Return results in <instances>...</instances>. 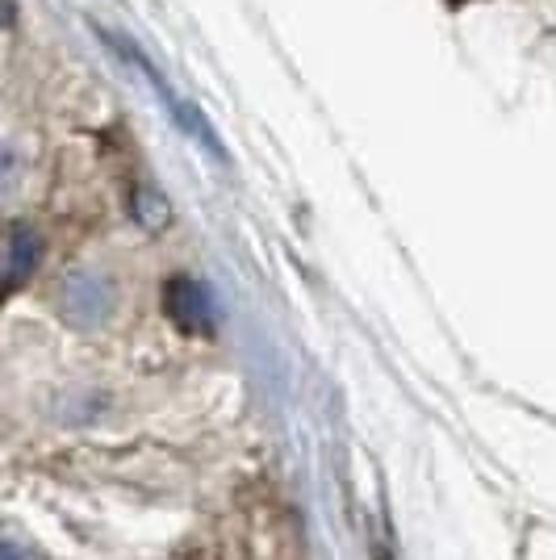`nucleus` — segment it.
Returning a JSON list of instances; mask_svg holds the SVG:
<instances>
[{
  "instance_id": "nucleus-5",
  "label": "nucleus",
  "mask_w": 556,
  "mask_h": 560,
  "mask_svg": "<svg viewBox=\"0 0 556 560\" xmlns=\"http://www.w3.org/2000/svg\"><path fill=\"white\" fill-rule=\"evenodd\" d=\"M34 259H38V238L30 231H22L18 234V252H13V272H18V277H30Z\"/></svg>"
},
{
  "instance_id": "nucleus-4",
  "label": "nucleus",
  "mask_w": 556,
  "mask_h": 560,
  "mask_svg": "<svg viewBox=\"0 0 556 560\" xmlns=\"http://www.w3.org/2000/svg\"><path fill=\"white\" fill-rule=\"evenodd\" d=\"M135 210H139L142 226H155V231H160L163 222H167V201H163L160 192H151V188H139V201H135Z\"/></svg>"
},
{
  "instance_id": "nucleus-1",
  "label": "nucleus",
  "mask_w": 556,
  "mask_h": 560,
  "mask_svg": "<svg viewBox=\"0 0 556 560\" xmlns=\"http://www.w3.org/2000/svg\"><path fill=\"white\" fill-rule=\"evenodd\" d=\"M105 38H109V43H114V47L121 50V55H126V59H130V63H135V68L142 71V80L151 84V93L160 96V101H163V109L172 114V121H176V126L185 130L188 139H193V142H201V147H206V151H209V155H213V160H227V151H222V142H218V135H213V126H209V121H206V114H201V109H197L193 101H185V96L176 93V89H172V84L163 80L160 71H155V68H151V63H147V59H142L139 47H135V43H126V38H114V34H105Z\"/></svg>"
},
{
  "instance_id": "nucleus-7",
  "label": "nucleus",
  "mask_w": 556,
  "mask_h": 560,
  "mask_svg": "<svg viewBox=\"0 0 556 560\" xmlns=\"http://www.w3.org/2000/svg\"><path fill=\"white\" fill-rule=\"evenodd\" d=\"M0 560H30V552L18 548V544H9V539H0Z\"/></svg>"
},
{
  "instance_id": "nucleus-3",
  "label": "nucleus",
  "mask_w": 556,
  "mask_h": 560,
  "mask_svg": "<svg viewBox=\"0 0 556 560\" xmlns=\"http://www.w3.org/2000/svg\"><path fill=\"white\" fill-rule=\"evenodd\" d=\"M63 314H68L71 323H80V327H96V323H105V314L114 310V289L105 284L101 277L93 272H76L68 277L63 284Z\"/></svg>"
},
{
  "instance_id": "nucleus-8",
  "label": "nucleus",
  "mask_w": 556,
  "mask_h": 560,
  "mask_svg": "<svg viewBox=\"0 0 556 560\" xmlns=\"http://www.w3.org/2000/svg\"><path fill=\"white\" fill-rule=\"evenodd\" d=\"M452 4H468V0H452Z\"/></svg>"
},
{
  "instance_id": "nucleus-2",
  "label": "nucleus",
  "mask_w": 556,
  "mask_h": 560,
  "mask_svg": "<svg viewBox=\"0 0 556 560\" xmlns=\"http://www.w3.org/2000/svg\"><path fill=\"white\" fill-rule=\"evenodd\" d=\"M163 314L188 335H209L218 314H213V298L197 277H172L163 284Z\"/></svg>"
},
{
  "instance_id": "nucleus-6",
  "label": "nucleus",
  "mask_w": 556,
  "mask_h": 560,
  "mask_svg": "<svg viewBox=\"0 0 556 560\" xmlns=\"http://www.w3.org/2000/svg\"><path fill=\"white\" fill-rule=\"evenodd\" d=\"M18 176H22V164H18V155L9 151V147H0V201L18 188Z\"/></svg>"
}]
</instances>
